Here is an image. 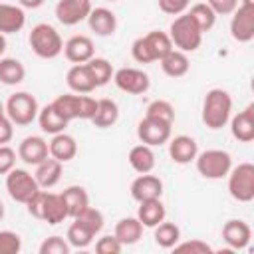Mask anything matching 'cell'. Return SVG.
<instances>
[{
    "label": "cell",
    "instance_id": "ee69618b",
    "mask_svg": "<svg viewBox=\"0 0 254 254\" xmlns=\"http://www.w3.org/2000/svg\"><path fill=\"white\" fill-rule=\"evenodd\" d=\"M189 6H190V0H159V10L169 16L185 14Z\"/></svg>",
    "mask_w": 254,
    "mask_h": 254
},
{
    "label": "cell",
    "instance_id": "52a82bcc",
    "mask_svg": "<svg viewBox=\"0 0 254 254\" xmlns=\"http://www.w3.org/2000/svg\"><path fill=\"white\" fill-rule=\"evenodd\" d=\"M194 163H196L198 175L210 181L224 179L232 169V157L228 151H222V149H206L202 153H196Z\"/></svg>",
    "mask_w": 254,
    "mask_h": 254
},
{
    "label": "cell",
    "instance_id": "2e32d148",
    "mask_svg": "<svg viewBox=\"0 0 254 254\" xmlns=\"http://www.w3.org/2000/svg\"><path fill=\"white\" fill-rule=\"evenodd\" d=\"M18 157L26 165H40L42 161H46L50 157L48 141L38 135H30V137L22 139V143L18 145Z\"/></svg>",
    "mask_w": 254,
    "mask_h": 254
},
{
    "label": "cell",
    "instance_id": "6da1fadb",
    "mask_svg": "<svg viewBox=\"0 0 254 254\" xmlns=\"http://www.w3.org/2000/svg\"><path fill=\"white\" fill-rule=\"evenodd\" d=\"M28 212L38 218V220H44L48 224H60L67 218V206L64 202V196L62 192L56 194V192H48V190H38L28 202Z\"/></svg>",
    "mask_w": 254,
    "mask_h": 254
},
{
    "label": "cell",
    "instance_id": "f546056e",
    "mask_svg": "<svg viewBox=\"0 0 254 254\" xmlns=\"http://www.w3.org/2000/svg\"><path fill=\"white\" fill-rule=\"evenodd\" d=\"M127 159H129L131 169H133L135 173H139V175L151 173V171L155 169V153H153V149H151L149 145H145V143L131 147Z\"/></svg>",
    "mask_w": 254,
    "mask_h": 254
},
{
    "label": "cell",
    "instance_id": "5bb4252c",
    "mask_svg": "<svg viewBox=\"0 0 254 254\" xmlns=\"http://www.w3.org/2000/svg\"><path fill=\"white\" fill-rule=\"evenodd\" d=\"M89 12H91L89 0H60L56 4V18L64 26H75L87 20Z\"/></svg>",
    "mask_w": 254,
    "mask_h": 254
},
{
    "label": "cell",
    "instance_id": "ac0fdd59",
    "mask_svg": "<svg viewBox=\"0 0 254 254\" xmlns=\"http://www.w3.org/2000/svg\"><path fill=\"white\" fill-rule=\"evenodd\" d=\"M161 194H163V181L157 175L143 173L131 183V196L137 202L149 198H161Z\"/></svg>",
    "mask_w": 254,
    "mask_h": 254
},
{
    "label": "cell",
    "instance_id": "44dd1931",
    "mask_svg": "<svg viewBox=\"0 0 254 254\" xmlns=\"http://www.w3.org/2000/svg\"><path fill=\"white\" fill-rule=\"evenodd\" d=\"M87 24H89L91 32H95L101 38L113 36L117 30V16L109 8H103V6L91 8V12L87 16Z\"/></svg>",
    "mask_w": 254,
    "mask_h": 254
},
{
    "label": "cell",
    "instance_id": "f5cc1de1",
    "mask_svg": "<svg viewBox=\"0 0 254 254\" xmlns=\"http://www.w3.org/2000/svg\"><path fill=\"white\" fill-rule=\"evenodd\" d=\"M107 2H117V0H107Z\"/></svg>",
    "mask_w": 254,
    "mask_h": 254
},
{
    "label": "cell",
    "instance_id": "f907efd6",
    "mask_svg": "<svg viewBox=\"0 0 254 254\" xmlns=\"http://www.w3.org/2000/svg\"><path fill=\"white\" fill-rule=\"evenodd\" d=\"M2 115H6V105L0 101V117H2Z\"/></svg>",
    "mask_w": 254,
    "mask_h": 254
},
{
    "label": "cell",
    "instance_id": "3957f363",
    "mask_svg": "<svg viewBox=\"0 0 254 254\" xmlns=\"http://www.w3.org/2000/svg\"><path fill=\"white\" fill-rule=\"evenodd\" d=\"M173 50V42L169 38V34L161 32V30H153L141 38H137L131 44V56L135 62L139 64H151V62H159L163 60L169 52Z\"/></svg>",
    "mask_w": 254,
    "mask_h": 254
},
{
    "label": "cell",
    "instance_id": "7a4b0ae2",
    "mask_svg": "<svg viewBox=\"0 0 254 254\" xmlns=\"http://www.w3.org/2000/svg\"><path fill=\"white\" fill-rule=\"evenodd\" d=\"M230 113H232L230 93L222 87L208 89L202 101V123L212 131L222 129L230 121Z\"/></svg>",
    "mask_w": 254,
    "mask_h": 254
},
{
    "label": "cell",
    "instance_id": "4dcf8cb0",
    "mask_svg": "<svg viewBox=\"0 0 254 254\" xmlns=\"http://www.w3.org/2000/svg\"><path fill=\"white\" fill-rule=\"evenodd\" d=\"M38 123H40V129L48 135H56V133H62L65 131L67 127V121L56 111V107L52 103L44 105L40 111H38Z\"/></svg>",
    "mask_w": 254,
    "mask_h": 254
},
{
    "label": "cell",
    "instance_id": "7bdbcfd3",
    "mask_svg": "<svg viewBox=\"0 0 254 254\" xmlns=\"http://www.w3.org/2000/svg\"><path fill=\"white\" fill-rule=\"evenodd\" d=\"M173 248H175V252H190V254H210L212 252V248L198 238L187 240V242H177Z\"/></svg>",
    "mask_w": 254,
    "mask_h": 254
},
{
    "label": "cell",
    "instance_id": "9c48e42d",
    "mask_svg": "<svg viewBox=\"0 0 254 254\" xmlns=\"http://www.w3.org/2000/svg\"><path fill=\"white\" fill-rule=\"evenodd\" d=\"M228 192L238 202H250L254 198V165L240 163L228 171Z\"/></svg>",
    "mask_w": 254,
    "mask_h": 254
},
{
    "label": "cell",
    "instance_id": "681fc988",
    "mask_svg": "<svg viewBox=\"0 0 254 254\" xmlns=\"http://www.w3.org/2000/svg\"><path fill=\"white\" fill-rule=\"evenodd\" d=\"M4 52H6V38H4V34H0V58Z\"/></svg>",
    "mask_w": 254,
    "mask_h": 254
},
{
    "label": "cell",
    "instance_id": "30bf717a",
    "mask_svg": "<svg viewBox=\"0 0 254 254\" xmlns=\"http://www.w3.org/2000/svg\"><path fill=\"white\" fill-rule=\"evenodd\" d=\"M6 190L12 200L26 204L40 190V185L32 173H28L26 169L14 167L10 173H6Z\"/></svg>",
    "mask_w": 254,
    "mask_h": 254
},
{
    "label": "cell",
    "instance_id": "60d3db41",
    "mask_svg": "<svg viewBox=\"0 0 254 254\" xmlns=\"http://www.w3.org/2000/svg\"><path fill=\"white\" fill-rule=\"evenodd\" d=\"M22 250V238L12 230L0 232V254H18Z\"/></svg>",
    "mask_w": 254,
    "mask_h": 254
},
{
    "label": "cell",
    "instance_id": "c3c4849f",
    "mask_svg": "<svg viewBox=\"0 0 254 254\" xmlns=\"http://www.w3.org/2000/svg\"><path fill=\"white\" fill-rule=\"evenodd\" d=\"M18 2H20L22 8H32L34 10V8H40L46 0H18Z\"/></svg>",
    "mask_w": 254,
    "mask_h": 254
},
{
    "label": "cell",
    "instance_id": "8fae6325",
    "mask_svg": "<svg viewBox=\"0 0 254 254\" xmlns=\"http://www.w3.org/2000/svg\"><path fill=\"white\" fill-rule=\"evenodd\" d=\"M230 36L240 44L254 38V0H242L236 6L230 20Z\"/></svg>",
    "mask_w": 254,
    "mask_h": 254
},
{
    "label": "cell",
    "instance_id": "d6a6232c",
    "mask_svg": "<svg viewBox=\"0 0 254 254\" xmlns=\"http://www.w3.org/2000/svg\"><path fill=\"white\" fill-rule=\"evenodd\" d=\"M26 77V67L16 58H0V83L18 85Z\"/></svg>",
    "mask_w": 254,
    "mask_h": 254
},
{
    "label": "cell",
    "instance_id": "ba28073f",
    "mask_svg": "<svg viewBox=\"0 0 254 254\" xmlns=\"http://www.w3.org/2000/svg\"><path fill=\"white\" fill-rule=\"evenodd\" d=\"M38 111H40V105L36 97L28 91H16L6 101V115L18 127L30 125L38 117Z\"/></svg>",
    "mask_w": 254,
    "mask_h": 254
},
{
    "label": "cell",
    "instance_id": "f35d334b",
    "mask_svg": "<svg viewBox=\"0 0 254 254\" xmlns=\"http://www.w3.org/2000/svg\"><path fill=\"white\" fill-rule=\"evenodd\" d=\"M145 115L161 119V121H167V123H173L175 121V107L169 101H165V99H155V101L149 103Z\"/></svg>",
    "mask_w": 254,
    "mask_h": 254
},
{
    "label": "cell",
    "instance_id": "7c38bea8",
    "mask_svg": "<svg viewBox=\"0 0 254 254\" xmlns=\"http://www.w3.org/2000/svg\"><path fill=\"white\" fill-rule=\"evenodd\" d=\"M171 127H173V123L145 115L137 125V137L141 143H145L149 147L165 145L171 139Z\"/></svg>",
    "mask_w": 254,
    "mask_h": 254
},
{
    "label": "cell",
    "instance_id": "8d00e7d4",
    "mask_svg": "<svg viewBox=\"0 0 254 254\" xmlns=\"http://www.w3.org/2000/svg\"><path fill=\"white\" fill-rule=\"evenodd\" d=\"M73 220H77L81 226H85L93 236H97L103 228V214H101V210H97L93 206L83 208L77 216H73Z\"/></svg>",
    "mask_w": 254,
    "mask_h": 254
},
{
    "label": "cell",
    "instance_id": "e575fe53",
    "mask_svg": "<svg viewBox=\"0 0 254 254\" xmlns=\"http://www.w3.org/2000/svg\"><path fill=\"white\" fill-rule=\"evenodd\" d=\"M190 18L196 22V26L202 30V32H208L212 30V26L216 24V14L212 12V8L206 4V2H196L190 6L189 10Z\"/></svg>",
    "mask_w": 254,
    "mask_h": 254
},
{
    "label": "cell",
    "instance_id": "bcb514c9",
    "mask_svg": "<svg viewBox=\"0 0 254 254\" xmlns=\"http://www.w3.org/2000/svg\"><path fill=\"white\" fill-rule=\"evenodd\" d=\"M206 4L212 8L216 16H228L236 10L238 0H206Z\"/></svg>",
    "mask_w": 254,
    "mask_h": 254
},
{
    "label": "cell",
    "instance_id": "484cf974",
    "mask_svg": "<svg viewBox=\"0 0 254 254\" xmlns=\"http://www.w3.org/2000/svg\"><path fill=\"white\" fill-rule=\"evenodd\" d=\"M26 14L22 6L0 4V34H16L24 28Z\"/></svg>",
    "mask_w": 254,
    "mask_h": 254
},
{
    "label": "cell",
    "instance_id": "277c9868",
    "mask_svg": "<svg viewBox=\"0 0 254 254\" xmlns=\"http://www.w3.org/2000/svg\"><path fill=\"white\" fill-rule=\"evenodd\" d=\"M202 30L196 26V22L190 18L189 12L179 14L169 28V38L173 42V48L189 54V52H196L200 48L202 42Z\"/></svg>",
    "mask_w": 254,
    "mask_h": 254
},
{
    "label": "cell",
    "instance_id": "f1b7e54d",
    "mask_svg": "<svg viewBox=\"0 0 254 254\" xmlns=\"http://www.w3.org/2000/svg\"><path fill=\"white\" fill-rule=\"evenodd\" d=\"M117 119H119V107H117V103L113 99H107V97L97 99L95 113H93V117L89 121L95 127H99V129H107V127L115 125Z\"/></svg>",
    "mask_w": 254,
    "mask_h": 254
},
{
    "label": "cell",
    "instance_id": "4fadbf2b",
    "mask_svg": "<svg viewBox=\"0 0 254 254\" xmlns=\"http://www.w3.org/2000/svg\"><path fill=\"white\" fill-rule=\"evenodd\" d=\"M113 81L121 91L131 93V95H141L151 85L149 75L137 67H121V69L113 71Z\"/></svg>",
    "mask_w": 254,
    "mask_h": 254
},
{
    "label": "cell",
    "instance_id": "ffe728a7",
    "mask_svg": "<svg viewBox=\"0 0 254 254\" xmlns=\"http://www.w3.org/2000/svg\"><path fill=\"white\" fill-rule=\"evenodd\" d=\"M230 133L240 143H250L254 139V105L252 103L230 119Z\"/></svg>",
    "mask_w": 254,
    "mask_h": 254
},
{
    "label": "cell",
    "instance_id": "836d02e7",
    "mask_svg": "<svg viewBox=\"0 0 254 254\" xmlns=\"http://www.w3.org/2000/svg\"><path fill=\"white\" fill-rule=\"evenodd\" d=\"M181 240V228L175 222H159L155 226V242L161 248H173Z\"/></svg>",
    "mask_w": 254,
    "mask_h": 254
},
{
    "label": "cell",
    "instance_id": "7dc6e473",
    "mask_svg": "<svg viewBox=\"0 0 254 254\" xmlns=\"http://www.w3.org/2000/svg\"><path fill=\"white\" fill-rule=\"evenodd\" d=\"M14 135V123L10 121L8 115L0 117V145H6Z\"/></svg>",
    "mask_w": 254,
    "mask_h": 254
},
{
    "label": "cell",
    "instance_id": "d4e9b609",
    "mask_svg": "<svg viewBox=\"0 0 254 254\" xmlns=\"http://www.w3.org/2000/svg\"><path fill=\"white\" fill-rule=\"evenodd\" d=\"M167 216L165 204L161 202V198H149V200H141L139 202V210H137V218L143 226L147 228H155L159 222H163Z\"/></svg>",
    "mask_w": 254,
    "mask_h": 254
},
{
    "label": "cell",
    "instance_id": "d590c367",
    "mask_svg": "<svg viewBox=\"0 0 254 254\" xmlns=\"http://www.w3.org/2000/svg\"><path fill=\"white\" fill-rule=\"evenodd\" d=\"M85 64H87V67L91 71V77L95 81V87H103L113 77V65L105 58H91Z\"/></svg>",
    "mask_w": 254,
    "mask_h": 254
},
{
    "label": "cell",
    "instance_id": "603a6c76",
    "mask_svg": "<svg viewBox=\"0 0 254 254\" xmlns=\"http://www.w3.org/2000/svg\"><path fill=\"white\" fill-rule=\"evenodd\" d=\"M48 149H50V157L58 159L60 163H67L77 155V143L65 131L52 135V141L48 143Z\"/></svg>",
    "mask_w": 254,
    "mask_h": 254
},
{
    "label": "cell",
    "instance_id": "9a60e30c",
    "mask_svg": "<svg viewBox=\"0 0 254 254\" xmlns=\"http://www.w3.org/2000/svg\"><path fill=\"white\" fill-rule=\"evenodd\" d=\"M252 238V230L248 226V222L240 220V218H232L228 222H224L222 226V240L228 244L230 250H242L250 244Z\"/></svg>",
    "mask_w": 254,
    "mask_h": 254
},
{
    "label": "cell",
    "instance_id": "f6af8a7d",
    "mask_svg": "<svg viewBox=\"0 0 254 254\" xmlns=\"http://www.w3.org/2000/svg\"><path fill=\"white\" fill-rule=\"evenodd\" d=\"M16 167V151L8 145H0V175L10 173Z\"/></svg>",
    "mask_w": 254,
    "mask_h": 254
},
{
    "label": "cell",
    "instance_id": "4316f807",
    "mask_svg": "<svg viewBox=\"0 0 254 254\" xmlns=\"http://www.w3.org/2000/svg\"><path fill=\"white\" fill-rule=\"evenodd\" d=\"M113 234L123 246H131V244L139 242V238L143 236V224L139 222L137 216H127V218H121L115 224Z\"/></svg>",
    "mask_w": 254,
    "mask_h": 254
},
{
    "label": "cell",
    "instance_id": "816d5d0a",
    "mask_svg": "<svg viewBox=\"0 0 254 254\" xmlns=\"http://www.w3.org/2000/svg\"><path fill=\"white\" fill-rule=\"evenodd\" d=\"M2 218H4V204L0 202V220H2Z\"/></svg>",
    "mask_w": 254,
    "mask_h": 254
},
{
    "label": "cell",
    "instance_id": "5b68a950",
    "mask_svg": "<svg viewBox=\"0 0 254 254\" xmlns=\"http://www.w3.org/2000/svg\"><path fill=\"white\" fill-rule=\"evenodd\" d=\"M28 42H30V48L32 52L38 56V58H44V60H54L58 58L62 52H64V40L60 36V32L42 22V24H36L28 36Z\"/></svg>",
    "mask_w": 254,
    "mask_h": 254
},
{
    "label": "cell",
    "instance_id": "74e56055",
    "mask_svg": "<svg viewBox=\"0 0 254 254\" xmlns=\"http://www.w3.org/2000/svg\"><path fill=\"white\" fill-rule=\"evenodd\" d=\"M93 238H95V236H93L85 226H81L77 220H73V222L69 224L67 236H65V240L69 242L71 248H87V246L93 242Z\"/></svg>",
    "mask_w": 254,
    "mask_h": 254
},
{
    "label": "cell",
    "instance_id": "8992f818",
    "mask_svg": "<svg viewBox=\"0 0 254 254\" xmlns=\"http://www.w3.org/2000/svg\"><path fill=\"white\" fill-rule=\"evenodd\" d=\"M52 105L69 123L73 119H91L97 107V99L85 93H64V95H58L52 101Z\"/></svg>",
    "mask_w": 254,
    "mask_h": 254
},
{
    "label": "cell",
    "instance_id": "7402d4cb",
    "mask_svg": "<svg viewBox=\"0 0 254 254\" xmlns=\"http://www.w3.org/2000/svg\"><path fill=\"white\" fill-rule=\"evenodd\" d=\"M65 83L73 93H91L95 89L87 64H73L65 73Z\"/></svg>",
    "mask_w": 254,
    "mask_h": 254
},
{
    "label": "cell",
    "instance_id": "e0dca14e",
    "mask_svg": "<svg viewBox=\"0 0 254 254\" xmlns=\"http://www.w3.org/2000/svg\"><path fill=\"white\" fill-rule=\"evenodd\" d=\"M169 143V157L177 165H189L194 161L198 153V145L190 135H177L167 141Z\"/></svg>",
    "mask_w": 254,
    "mask_h": 254
},
{
    "label": "cell",
    "instance_id": "1f68e13d",
    "mask_svg": "<svg viewBox=\"0 0 254 254\" xmlns=\"http://www.w3.org/2000/svg\"><path fill=\"white\" fill-rule=\"evenodd\" d=\"M62 196H64V202H65V206H67V216H77L83 208H87L89 206V194H87V190L83 189V187H79V185H71V187H67L64 192H62Z\"/></svg>",
    "mask_w": 254,
    "mask_h": 254
},
{
    "label": "cell",
    "instance_id": "cb8c5ba5",
    "mask_svg": "<svg viewBox=\"0 0 254 254\" xmlns=\"http://www.w3.org/2000/svg\"><path fill=\"white\" fill-rule=\"evenodd\" d=\"M62 165H64V163H60V161L54 159V157H48L46 161H42L40 165H36L34 177H36L40 189H52V187H56V185L60 183L62 171H64Z\"/></svg>",
    "mask_w": 254,
    "mask_h": 254
},
{
    "label": "cell",
    "instance_id": "83f0119b",
    "mask_svg": "<svg viewBox=\"0 0 254 254\" xmlns=\"http://www.w3.org/2000/svg\"><path fill=\"white\" fill-rule=\"evenodd\" d=\"M159 64H161L163 73L169 75V77H183L190 67V62H189L187 54L181 52V50H175V48L163 60H159Z\"/></svg>",
    "mask_w": 254,
    "mask_h": 254
},
{
    "label": "cell",
    "instance_id": "ab89813d",
    "mask_svg": "<svg viewBox=\"0 0 254 254\" xmlns=\"http://www.w3.org/2000/svg\"><path fill=\"white\" fill-rule=\"evenodd\" d=\"M71 246L62 236H50L40 244V254H69Z\"/></svg>",
    "mask_w": 254,
    "mask_h": 254
},
{
    "label": "cell",
    "instance_id": "b9f144b4",
    "mask_svg": "<svg viewBox=\"0 0 254 254\" xmlns=\"http://www.w3.org/2000/svg\"><path fill=\"white\" fill-rule=\"evenodd\" d=\"M123 248V244L115 238V234H105L101 238H97L95 242V252L99 254H119Z\"/></svg>",
    "mask_w": 254,
    "mask_h": 254
},
{
    "label": "cell",
    "instance_id": "d6986e66",
    "mask_svg": "<svg viewBox=\"0 0 254 254\" xmlns=\"http://www.w3.org/2000/svg\"><path fill=\"white\" fill-rule=\"evenodd\" d=\"M93 42L89 36H71L65 44H64V56L71 62V64H85L93 58Z\"/></svg>",
    "mask_w": 254,
    "mask_h": 254
}]
</instances>
